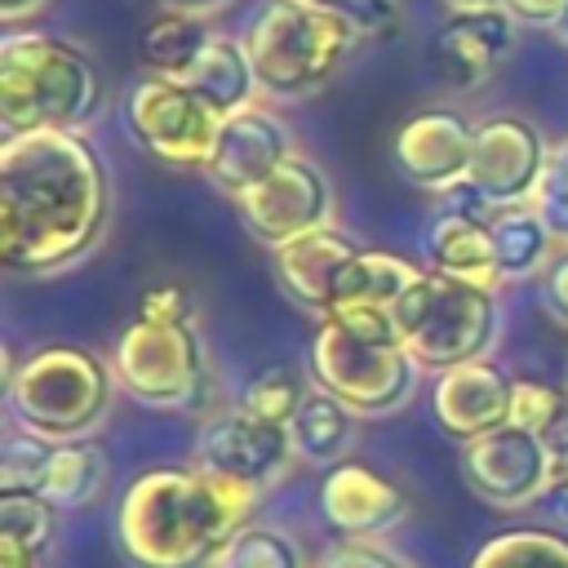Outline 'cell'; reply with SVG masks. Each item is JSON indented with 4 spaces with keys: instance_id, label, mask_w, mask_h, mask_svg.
Listing matches in <instances>:
<instances>
[{
    "instance_id": "1",
    "label": "cell",
    "mask_w": 568,
    "mask_h": 568,
    "mask_svg": "<svg viewBox=\"0 0 568 568\" xmlns=\"http://www.w3.org/2000/svg\"><path fill=\"white\" fill-rule=\"evenodd\" d=\"M111 217V178L80 129L4 133L0 262L9 275H58L93 253Z\"/></svg>"
},
{
    "instance_id": "2",
    "label": "cell",
    "mask_w": 568,
    "mask_h": 568,
    "mask_svg": "<svg viewBox=\"0 0 568 568\" xmlns=\"http://www.w3.org/2000/svg\"><path fill=\"white\" fill-rule=\"evenodd\" d=\"M257 501L200 466H151L115 501V546L133 568H217Z\"/></svg>"
},
{
    "instance_id": "3",
    "label": "cell",
    "mask_w": 568,
    "mask_h": 568,
    "mask_svg": "<svg viewBox=\"0 0 568 568\" xmlns=\"http://www.w3.org/2000/svg\"><path fill=\"white\" fill-rule=\"evenodd\" d=\"M102 102L93 58L53 31L9 27L0 40V129H80Z\"/></svg>"
},
{
    "instance_id": "4",
    "label": "cell",
    "mask_w": 568,
    "mask_h": 568,
    "mask_svg": "<svg viewBox=\"0 0 568 568\" xmlns=\"http://www.w3.org/2000/svg\"><path fill=\"white\" fill-rule=\"evenodd\" d=\"M9 417L53 444L89 439L115 399V368L75 342H49L9 364Z\"/></svg>"
},
{
    "instance_id": "5",
    "label": "cell",
    "mask_w": 568,
    "mask_h": 568,
    "mask_svg": "<svg viewBox=\"0 0 568 568\" xmlns=\"http://www.w3.org/2000/svg\"><path fill=\"white\" fill-rule=\"evenodd\" d=\"M355 40L359 36L346 18L311 0H262L244 31L257 84L271 98L320 93L342 71Z\"/></svg>"
},
{
    "instance_id": "6",
    "label": "cell",
    "mask_w": 568,
    "mask_h": 568,
    "mask_svg": "<svg viewBox=\"0 0 568 568\" xmlns=\"http://www.w3.org/2000/svg\"><path fill=\"white\" fill-rule=\"evenodd\" d=\"M395 328L417 368L444 373L470 359H488L501 333L497 288L422 271L417 284L395 306Z\"/></svg>"
},
{
    "instance_id": "7",
    "label": "cell",
    "mask_w": 568,
    "mask_h": 568,
    "mask_svg": "<svg viewBox=\"0 0 568 568\" xmlns=\"http://www.w3.org/2000/svg\"><path fill=\"white\" fill-rule=\"evenodd\" d=\"M115 382L146 408H200L209 399V355L195 320L133 315L111 351Z\"/></svg>"
},
{
    "instance_id": "8",
    "label": "cell",
    "mask_w": 568,
    "mask_h": 568,
    "mask_svg": "<svg viewBox=\"0 0 568 568\" xmlns=\"http://www.w3.org/2000/svg\"><path fill=\"white\" fill-rule=\"evenodd\" d=\"M311 377L355 417H382L408 404V395L417 390V359L404 342L355 337L342 324L320 320L311 337Z\"/></svg>"
},
{
    "instance_id": "9",
    "label": "cell",
    "mask_w": 568,
    "mask_h": 568,
    "mask_svg": "<svg viewBox=\"0 0 568 568\" xmlns=\"http://www.w3.org/2000/svg\"><path fill=\"white\" fill-rule=\"evenodd\" d=\"M124 129L129 138L173 169H209L222 115L173 75H142L124 93Z\"/></svg>"
},
{
    "instance_id": "10",
    "label": "cell",
    "mask_w": 568,
    "mask_h": 568,
    "mask_svg": "<svg viewBox=\"0 0 568 568\" xmlns=\"http://www.w3.org/2000/svg\"><path fill=\"white\" fill-rule=\"evenodd\" d=\"M235 209H240L244 231L275 253L280 244H288L297 235L333 226L337 195H333L328 173L315 160L288 155L271 178H262L257 186L235 195Z\"/></svg>"
},
{
    "instance_id": "11",
    "label": "cell",
    "mask_w": 568,
    "mask_h": 568,
    "mask_svg": "<svg viewBox=\"0 0 568 568\" xmlns=\"http://www.w3.org/2000/svg\"><path fill=\"white\" fill-rule=\"evenodd\" d=\"M462 479L493 510H528L546 497L555 479V457L541 435L497 426L462 444Z\"/></svg>"
},
{
    "instance_id": "12",
    "label": "cell",
    "mask_w": 568,
    "mask_h": 568,
    "mask_svg": "<svg viewBox=\"0 0 568 568\" xmlns=\"http://www.w3.org/2000/svg\"><path fill=\"white\" fill-rule=\"evenodd\" d=\"M293 435L288 426H275V422H262L244 408H231L222 417H209L200 426V439H195V466L217 475V479H231L248 493H271L275 479L288 470L293 462Z\"/></svg>"
},
{
    "instance_id": "13",
    "label": "cell",
    "mask_w": 568,
    "mask_h": 568,
    "mask_svg": "<svg viewBox=\"0 0 568 568\" xmlns=\"http://www.w3.org/2000/svg\"><path fill=\"white\" fill-rule=\"evenodd\" d=\"M550 142L541 138V129L524 115H484L475 124V151H470V182L479 186V195L493 209H515L528 204L541 169H546Z\"/></svg>"
},
{
    "instance_id": "14",
    "label": "cell",
    "mask_w": 568,
    "mask_h": 568,
    "mask_svg": "<svg viewBox=\"0 0 568 568\" xmlns=\"http://www.w3.org/2000/svg\"><path fill=\"white\" fill-rule=\"evenodd\" d=\"M475 124L453 106H422L413 111L390 142V160L404 182L422 191H448L470 173Z\"/></svg>"
},
{
    "instance_id": "15",
    "label": "cell",
    "mask_w": 568,
    "mask_h": 568,
    "mask_svg": "<svg viewBox=\"0 0 568 568\" xmlns=\"http://www.w3.org/2000/svg\"><path fill=\"white\" fill-rule=\"evenodd\" d=\"M288 155H297L288 124L275 111L253 102L244 111L222 115V129H217V142H213L204 178L235 200L248 186H257L262 178H271Z\"/></svg>"
},
{
    "instance_id": "16",
    "label": "cell",
    "mask_w": 568,
    "mask_h": 568,
    "mask_svg": "<svg viewBox=\"0 0 568 568\" xmlns=\"http://www.w3.org/2000/svg\"><path fill=\"white\" fill-rule=\"evenodd\" d=\"M510 386L515 377L501 373L493 359H470L457 368H444L430 390V413L448 439H479L510 422Z\"/></svg>"
},
{
    "instance_id": "17",
    "label": "cell",
    "mask_w": 568,
    "mask_h": 568,
    "mask_svg": "<svg viewBox=\"0 0 568 568\" xmlns=\"http://www.w3.org/2000/svg\"><path fill=\"white\" fill-rule=\"evenodd\" d=\"M320 515L342 537H377L408 515V497L395 479L359 462H337L320 484Z\"/></svg>"
},
{
    "instance_id": "18",
    "label": "cell",
    "mask_w": 568,
    "mask_h": 568,
    "mask_svg": "<svg viewBox=\"0 0 568 568\" xmlns=\"http://www.w3.org/2000/svg\"><path fill=\"white\" fill-rule=\"evenodd\" d=\"M515 18L506 9H466L439 22L435 31V62L457 89H479L515 49Z\"/></svg>"
},
{
    "instance_id": "19",
    "label": "cell",
    "mask_w": 568,
    "mask_h": 568,
    "mask_svg": "<svg viewBox=\"0 0 568 568\" xmlns=\"http://www.w3.org/2000/svg\"><path fill=\"white\" fill-rule=\"evenodd\" d=\"M364 244H355L346 231L337 226H324V231H311V235H297L288 244L275 248V275H280V288L315 311L320 320L333 311V297H337V280L346 271V262L359 253Z\"/></svg>"
},
{
    "instance_id": "20",
    "label": "cell",
    "mask_w": 568,
    "mask_h": 568,
    "mask_svg": "<svg viewBox=\"0 0 568 568\" xmlns=\"http://www.w3.org/2000/svg\"><path fill=\"white\" fill-rule=\"evenodd\" d=\"M422 253H426V271L470 280V284H484V288L501 284V271H497V257H493V222L435 209V217L422 231Z\"/></svg>"
},
{
    "instance_id": "21",
    "label": "cell",
    "mask_w": 568,
    "mask_h": 568,
    "mask_svg": "<svg viewBox=\"0 0 568 568\" xmlns=\"http://www.w3.org/2000/svg\"><path fill=\"white\" fill-rule=\"evenodd\" d=\"M186 84H191L217 115L244 111V106H253V98L262 93L257 71H253V58H248L244 40H235V36H213V40L204 44V53L195 58Z\"/></svg>"
},
{
    "instance_id": "22",
    "label": "cell",
    "mask_w": 568,
    "mask_h": 568,
    "mask_svg": "<svg viewBox=\"0 0 568 568\" xmlns=\"http://www.w3.org/2000/svg\"><path fill=\"white\" fill-rule=\"evenodd\" d=\"M426 266H413L408 257L399 253H386V248H359L342 280H337V297H333V311L337 306H373V311H390L399 306V297L417 284Z\"/></svg>"
},
{
    "instance_id": "23",
    "label": "cell",
    "mask_w": 568,
    "mask_h": 568,
    "mask_svg": "<svg viewBox=\"0 0 568 568\" xmlns=\"http://www.w3.org/2000/svg\"><path fill=\"white\" fill-rule=\"evenodd\" d=\"M288 435H293V453L302 462L337 466V462H346V453L355 444V413L337 395L311 386L288 422Z\"/></svg>"
},
{
    "instance_id": "24",
    "label": "cell",
    "mask_w": 568,
    "mask_h": 568,
    "mask_svg": "<svg viewBox=\"0 0 568 568\" xmlns=\"http://www.w3.org/2000/svg\"><path fill=\"white\" fill-rule=\"evenodd\" d=\"M555 248L559 244L546 231V222L532 213V204H515L493 217V257H497L501 284L537 280L546 271V262L555 257Z\"/></svg>"
},
{
    "instance_id": "25",
    "label": "cell",
    "mask_w": 568,
    "mask_h": 568,
    "mask_svg": "<svg viewBox=\"0 0 568 568\" xmlns=\"http://www.w3.org/2000/svg\"><path fill=\"white\" fill-rule=\"evenodd\" d=\"M209 40H213V31H209L204 18L182 13V9H160L142 27V36H138V53H142V62H146L151 75L186 80Z\"/></svg>"
},
{
    "instance_id": "26",
    "label": "cell",
    "mask_w": 568,
    "mask_h": 568,
    "mask_svg": "<svg viewBox=\"0 0 568 568\" xmlns=\"http://www.w3.org/2000/svg\"><path fill=\"white\" fill-rule=\"evenodd\" d=\"M102 484H106V453L93 439H67L53 448L40 497H49L58 510H80L102 493Z\"/></svg>"
},
{
    "instance_id": "27",
    "label": "cell",
    "mask_w": 568,
    "mask_h": 568,
    "mask_svg": "<svg viewBox=\"0 0 568 568\" xmlns=\"http://www.w3.org/2000/svg\"><path fill=\"white\" fill-rule=\"evenodd\" d=\"M466 568H568V537L546 528H506L488 537Z\"/></svg>"
},
{
    "instance_id": "28",
    "label": "cell",
    "mask_w": 568,
    "mask_h": 568,
    "mask_svg": "<svg viewBox=\"0 0 568 568\" xmlns=\"http://www.w3.org/2000/svg\"><path fill=\"white\" fill-rule=\"evenodd\" d=\"M217 568H311V559L293 532L275 524H244L226 541Z\"/></svg>"
},
{
    "instance_id": "29",
    "label": "cell",
    "mask_w": 568,
    "mask_h": 568,
    "mask_svg": "<svg viewBox=\"0 0 568 568\" xmlns=\"http://www.w3.org/2000/svg\"><path fill=\"white\" fill-rule=\"evenodd\" d=\"M53 439L27 430V426H9L4 430V448H0V493H40L49 462H53Z\"/></svg>"
},
{
    "instance_id": "30",
    "label": "cell",
    "mask_w": 568,
    "mask_h": 568,
    "mask_svg": "<svg viewBox=\"0 0 568 568\" xmlns=\"http://www.w3.org/2000/svg\"><path fill=\"white\" fill-rule=\"evenodd\" d=\"M58 524V506L40 493H0V537L27 550H49Z\"/></svg>"
},
{
    "instance_id": "31",
    "label": "cell",
    "mask_w": 568,
    "mask_h": 568,
    "mask_svg": "<svg viewBox=\"0 0 568 568\" xmlns=\"http://www.w3.org/2000/svg\"><path fill=\"white\" fill-rule=\"evenodd\" d=\"M306 390H311V386H306L293 368H266V373H257V377L244 386V395H240L235 408H244V413H253V417H262V422L288 426L293 413H297V404L306 399Z\"/></svg>"
},
{
    "instance_id": "32",
    "label": "cell",
    "mask_w": 568,
    "mask_h": 568,
    "mask_svg": "<svg viewBox=\"0 0 568 568\" xmlns=\"http://www.w3.org/2000/svg\"><path fill=\"white\" fill-rule=\"evenodd\" d=\"M528 204L546 222V231L555 235V244L564 248L568 244V138L564 142H550L541 182H537V191H532Z\"/></svg>"
},
{
    "instance_id": "33",
    "label": "cell",
    "mask_w": 568,
    "mask_h": 568,
    "mask_svg": "<svg viewBox=\"0 0 568 568\" xmlns=\"http://www.w3.org/2000/svg\"><path fill=\"white\" fill-rule=\"evenodd\" d=\"M564 408H568V395L559 386L537 382V377H515V386H510V422L506 426L546 435Z\"/></svg>"
},
{
    "instance_id": "34",
    "label": "cell",
    "mask_w": 568,
    "mask_h": 568,
    "mask_svg": "<svg viewBox=\"0 0 568 568\" xmlns=\"http://www.w3.org/2000/svg\"><path fill=\"white\" fill-rule=\"evenodd\" d=\"M315 568H417V564L377 537H342L320 555Z\"/></svg>"
},
{
    "instance_id": "35",
    "label": "cell",
    "mask_w": 568,
    "mask_h": 568,
    "mask_svg": "<svg viewBox=\"0 0 568 568\" xmlns=\"http://www.w3.org/2000/svg\"><path fill=\"white\" fill-rule=\"evenodd\" d=\"M355 27V36H390L404 18V0H311Z\"/></svg>"
},
{
    "instance_id": "36",
    "label": "cell",
    "mask_w": 568,
    "mask_h": 568,
    "mask_svg": "<svg viewBox=\"0 0 568 568\" xmlns=\"http://www.w3.org/2000/svg\"><path fill=\"white\" fill-rule=\"evenodd\" d=\"M138 315L146 320H195V297L178 280H160L138 297Z\"/></svg>"
},
{
    "instance_id": "37",
    "label": "cell",
    "mask_w": 568,
    "mask_h": 568,
    "mask_svg": "<svg viewBox=\"0 0 568 568\" xmlns=\"http://www.w3.org/2000/svg\"><path fill=\"white\" fill-rule=\"evenodd\" d=\"M537 297H541V311L568 328V244L555 248V257L546 262V271L537 275Z\"/></svg>"
},
{
    "instance_id": "38",
    "label": "cell",
    "mask_w": 568,
    "mask_h": 568,
    "mask_svg": "<svg viewBox=\"0 0 568 568\" xmlns=\"http://www.w3.org/2000/svg\"><path fill=\"white\" fill-rule=\"evenodd\" d=\"M501 9H506L519 27H550V31H555V22L564 18L568 0H501Z\"/></svg>"
},
{
    "instance_id": "39",
    "label": "cell",
    "mask_w": 568,
    "mask_h": 568,
    "mask_svg": "<svg viewBox=\"0 0 568 568\" xmlns=\"http://www.w3.org/2000/svg\"><path fill=\"white\" fill-rule=\"evenodd\" d=\"M541 439H546V448H550V457H555V475H568V408L555 417V426H550Z\"/></svg>"
},
{
    "instance_id": "40",
    "label": "cell",
    "mask_w": 568,
    "mask_h": 568,
    "mask_svg": "<svg viewBox=\"0 0 568 568\" xmlns=\"http://www.w3.org/2000/svg\"><path fill=\"white\" fill-rule=\"evenodd\" d=\"M541 506L550 510V519H555V524H564V528H568V475H555V479H550V488H546Z\"/></svg>"
},
{
    "instance_id": "41",
    "label": "cell",
    "mask_w": 568,
    "mask_h": 568,
    "mask_svg": "<svg viewBox=\"0 0 568 568\" xmlns=\"http://www.w3.org/2000/svg\"><path fill=\"white\" fill-rule=\"evenodd\" d=\"M0 568H44V555L0 537Z\"/></svg>"
},
{
    "instance_id": "42",
    "label": "cell",
    "mask_w": 568,
    "mask_h": 568,
    "mask_svg": "<svg viewBox=\"0 0 568 568\" xmlns=\"http://www.w3.org/2000/svg\"><path fill=\"white\" fill-rule=\"evenodd\" d=\"M164 9H182V13H195V18H209L217 9H226L231 0H160Z\"/></svg>"
},
{
    "instance_id": "43",
    "label": "cell",
    "mask_w": 568,
    "mask_h": 568,
    "mask_svg": "<svg viewBox=\"0 0 568 568\" xmlns=\"http://www.w3.org/2000/svg\"><path fill=\"white\" fill-rule=\"evenodd\" d=\"M40 4H44V0H0V18L13 27V22H22V18L40 13Z\"/></svg>"
},
{
    "instance_id": "44",
    "label": "cell",
    "mask_w": 568,
    "mask_h": 568,
    "mask_svg": "<svg viewBox=\"0 0 568 568\" xmlns=\"http://www.w3.org/2000/svg\"><path fill=\"white\" fill-rule=\"evenodd\" d=\"M453 13H466V9H501V0H444Z\"/></svg>"
},
{
    "instance_id": "45",
    "label": "cell",
    "mask_w": 568,
    "mask_h": 568,
    "mask_svg": "<svg viewBox=\"0 0 568 568\" xmlns=\"http://www.w3.org/2000/svg\"><path fill=\"white\" fill-rule=\"evenodd\" d=\"M555 36H559V40H564V44H568V9H564V18H559V22H555Z\"/></svg>"
}]
</instances>
